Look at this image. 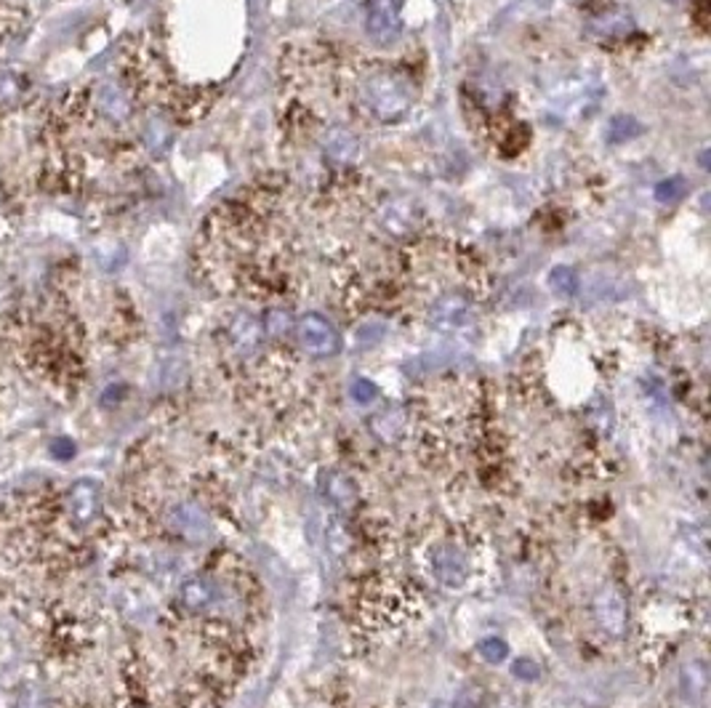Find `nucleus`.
<instances>
[{
  "label": "nucleus",
  "mask_w": 711,
  "mask_h": 708,
  "mask_svg": "<svg viewBox=\"0 0 711 708\" xmlns=\"http://www.w3.org/2000/svg\"><path fill=\"white\" fill-rule=\"evenodd\" d=\"M432 573L442 586H461L469 575V562L456 546H437L432 551Z\"/></svg>",
  "instance_id": "4"
},
{
  "label": "nucleus",
  "mask_w": 711,
  "mask_h": 708,
  "mask_svg": "<svg viewBox=\"0 0 711 708\" xmlns=\"http://www.w3.org/2000/svg\"><path fill=\"white\" fill-rule=\"evenodd\" d=\"M347 101L368 120L376 123H397L413 107V77L408 69L381 61L362 59L344 69Z\"/></svg>",
  "instance_id": "1"
},
{
  "label": "nucleus",
  "mask_w": 711,
  "mask_h": 708,
  "mask_svg": "<svg viewBox=\"0 0 711 708\" xmlns=\"http://www.w3.org/2000/svg\"><path fill=\"white\" fill-rule=\"evenodd\" d=\"M373 429H376L378 437H384V439H394V437L405 429V415H402L397 407H386L384 413H378V415L373 418Z\"/></svg>",
  "instance_id": "9"
},
{
  "label": "nucleus",
  "mask_w": 711,
  "mask_h": 708,
  "mask_svg": "<svg viewBox=\"0 0 711 708\" xmlns=\"http://www.w3.org/2000/svg\"><path fill=\"white\" fill-rule=\"evenodd\" d=\"M573 283H576V278H573L568 270H557V272H554V288H557V291L570 294V291H573Z\"/></svg>",
  "instance_id": "12"
},
{
  "label": "nucleus",
  "mask_w": 711,
  "mask_h": 708,
  "mask_svg": "<svg viewBox=\"0 0 711 708\" xmlns=\"http://www.w3.org/2000/svg\"><path fill=\"white\" fill-rule=\"evenodd\" d=\"M214 597H216V586H214L208 578H190V581L184 583V589H182V599H184V605L192 607V610H203V607H208V605L214 602Z\"/></svg>",
  "instance_id": "8"
},
{
  "label": "nucleus",
  "mask_w": 711,
  "mask_h": 708,
  "mask_svg": "<svg viewBox=\"0 0 711 708\" xmlns=\"http://www.w3.org/2000/svg\"><path fill=\"white\" fill-rule=\"evenodd\" d=\"M477 653H480V658H482L485 664H493V666H498V664H504V661L509 658V648H506V642L498 640V637L482 640L480 648H477Z\"/></svg>",
  "instance_id": "10"
},
{
  "label": "nucleus",
  "mask_w": 711,
  "mask_h": 708,
  "mask_svg": "<svg viewBox=\"0 0 711 708\" xmlns=\"http://www.w3.org/2000/svg\"><path fill=\"white\" fill-rule=\"evenodd\" d=\"M672 3H680V0H672Z\"/></svg>",
  "instance_id": "14"
},
{
  "label": "nucleus",
  "mask_w": 711,
  "mask_h": 708,
  "mask_svg": "<svg viewBox=\"0 0 711 708\" xmlns=\"http://www.w3.org/2000/svg\"><path fill=\"white\" fill-rule=\"evenodd\" d=\"M296 336H299V344L304 347V352L312 354V357H331L342 350L339 331L323 315H315V312L299 318Z\"/></svg>",
  "instance_id": "3"
},
{
  "label": "nucleus",
  "mask_w": 711,
  "mask_h": 708,
  "mask_svg": "<svg viewBox=\"0 0 711 708\" xmlns=\"http://www.w3.org/2000/svg\"><path fill=\"white\" fill-rule=\"evenodd\" d=\"M174 514H176V517H174L176 527H179L187 538L200 541L203 535H208V519H206V514H203L200 509L184 503V506H179Z\"/></svg>",
  "instance_id": "7"
},
{
  "label": "nucleus",
  "mask_w": 711,
  "mask_h": 708,
  "mask_svg": "<svg viewBox=\"0 0 711 708\" xmlns=\"http://www.w3.org/2000/svg\"><path fill=\"white\" fill-rule=\"evenodd\" d=\"M594 618L610 634L621 637L626 632V602L616 589H605L594 599Z\"/></svg>",
  "instance_id": "5"
},
{
  "label": "nucleus",
  "mask_w": 711,
  "mask_h": 708,
  "mask_svg": "<svg viewBox=\"0 0 711 708\" xmlns=\"http://www.w3.org/2000/svg\"><path fill=\"white\" fill-rule=\"evenodd\" d=\"M365 32L378 45L394 43L402 32V0H368Z\"/></svg>",
  "instance_id": "2"
},
{
  "label": "nucleus",
  "mask_w": 711,
  "mask_h": 708,
  "mask_svg": "<svg viewBox=\"0 0 711 708\" xmlns=\"http://www.w3.org/2000/svg\"><path fill=\"white\" fill-rule=\"evenodd\" d=\"M323 490H326V498H328L331 503H336L339 509H352L357 503L355 482H352L347 474H342V471H331V474H326V479H323Z\"/></svg>",
  "instance_id": "6"
},
{
  "label": "nucleus",
  "mask_w": 711,
  "mask_h": 708,
  "mask_svg": "<svg viewBox=\"0 0 711 708\" xmlns=\"http://www.w3.org/2000/svg\"><path fill=\"white\" fill-rule=\"evenodd\" d=\"M352 397H355L357 402L368 405V402L376 397V386H373L370 381H357L355 386H352Z\"/></svg>",
  "instance_id": "11"
},
{
  "label": "nucleus",
  "mask_w": 711,
  "mask_h": 708,
  "mask_svg": "<svg viewBox=\"0 0 711 708\" xmlns=\"http://www.w3.org/2000/svg\"><path fill=\"white\" fill-rule=\"evenodd\" d=\"M514 677H520V680H536L538 677V669L530 661H517L514 664Z\"/></svg>",
  "instance_id": "13"
}]
</instances>
